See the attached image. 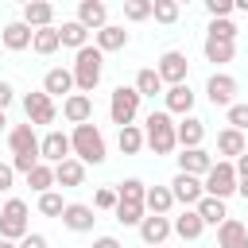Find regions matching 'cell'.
I'll list each match as a JSON object with an SVG mask.
<instances>
[{
    "mask_svg": "<svg viewBox=\"0 0 248 248\" xmlns=\"http://www.w3.org/2000/svg\"><path fill=\"white\" fill-rule=\"evenodd\" d=\"M19 248H46V236H43V232H27V236L19 240Z\"/></svg>",
    "mask_w": 248,
    "mask_h": 248,
    "instance_id": "obj_45",
    "label": "cell"
},
{
    "mask_svg": "<svg viewBox=\"0 0 248 248\" xmlns=\"http://www.w3.org/2000/svg\"><path fill=\"white\" fill-rule=\"evenodd\" d=\"M232 50H236L232 43H225V39H209V35H205V58H209V62H232Z\"/></svg>",
    "mask_w": 248,
    "mask_h": 248,
    "instance_id": "obj_34",
    "label": "cell"
},
{
    "mask_svg": "<svg viewBox=\"0 0 248 248\" xmlns=\"http://www.w3.org/2000/svg\"><path fill=\"white\" fill-rule=\"evenodd\" d=\"M186 70H190V62H186L182 50H167V54L159 58V66H155L159 81H167V85H182V81H186Z\"/></svg>",
    "mask_w": 248,
    "mask_h": 248,
    "instance_id": "obj_8",
    "label": "cell"
},
{
    "mask_svg": "<svg viewBox=\"0 0 248 248\" xmlns=\"http://www.w3.org/2000/svg\"><path fill=\"white\" fill-rule=\"evenodd\" d=\"M85 39H89V31H85L78 19H70V23H62V27H58V43H62V46L81 50V46H85Z\"/></svg>",
    "mask_w": 248,
    "mask_h": 248,
    "instance_id": "obj_30",
    "label": "cell"
},
{
    "mask_svg": "<svg viewBox=\"0 0 248 248\" xmlns=\"http://www.w3.org/2000/svg\"><path fill=\"white\" fill-rule=\"evenodd\" d=\"M170 205H174L170 186H147V194H143V209H151V213L167 217V209H170Z\"/></svg>",
    "mask_w": 248,
    "mask_h": 248,
    "instance_id": "obj_28",
    "label": "cell"
},
{
    "mask_svg": "<svg viewBox=\"0 0 248 248\" xmlns=\"http://www.w3.org/2000/svg\"><path fill=\"white\" fill-rule=\"evenodd\" d=\"M93 248H120V240H116V236H97Z\"/></svg>",
    "mask_w": 248,
    "mask_h": 248,
    "instance_id": "obj_49",
    "label": "cell"
},
{
    "mask_svg": "<svg viewBox=\"0 0 248 248\" xmlns=\"http://www.w3.org/2000/svg\"><path fill=\"white\" fill-rule=\"evenodd\" d=\"M74 85L81 89V93H93L97 89V81H101V74H105V54L97 50V46H81L78 54H74Z\"/></svg>",
    "mask_w": 248,
    "mask_h": 248,
    "instance_id": "obj_1",
    "label": "cell"
},
{
    "mask_svg": "<svg viewBox=\"0 0 248 248\" xmlns=\"http://www.w3.org/2000/svg\"><path fill=\"white\" fill-rule=\"evenodd\" d=\"M93 209H116V190H108V186L97 190L93 194Z\"/></svg>",
    "mask_w": 248,
    "mask_h": 248,
    "instance_id": "obj_43",
    "label": "cell"
},
{
    "mask_svg": "<svg viewBox=\"0 0 248 248\" xmlns=\"http://www.w3.org/2000/svg\"><path fill=\"white\" fill-rule=\"evenodd\" d=\"M140 147H143V132H140L136 124L120 128V151H124V155H136Z\"/></svg>",
    "mask_w": 248,
    "mask_h": 248,
    "instance_id": "obj_36",
    "label": "cell"
},
{
    "mask_svg": "<svg viewBox=\"0 0 248 248\" xmlns=\"http://www.w3.org/2000/svg\"><path fill=\"white\" fill-rule=\"evenodd\" d=\"M205 12H209L213 19H225V16L232 12V0H205Z\"/></svg>",
    "mask_w": 248,
    "mask_h": 248,
    "instance_id": "obj_44",
    "label": "cell"
},
{
    "mask_svg": "<svg viewBox=\"0 0 248 248\" xmlns=\"http://www.w3.org/2000/svg\"><path fill=\"white\" fill-rule=\"evenodd\" d=\"M217 248H248V225H240V221H225V225H217Z\"/></svg>",
    "mask_w": 248,
    "mask_h": 248,
    "instance_id": "obj_19",
    "label": "cell"
},
{
    "mask_svg": "<svg viewBox=\"0 0 248 248\" xmlns=\"http://www.w3.org/2000/svg\"><path fill=\"white\" fill-rule=\"evenodd\" d=\"M174 140L182 143V151H190V147H202V140H205V124H202L198 116H186L182 124H174Z\"/></svg>",
    "mask_w": 248,
    "mask_h": 248,
    "instance_id": "obj_17",
    "label": "cell"
},
{
    "mask_svg": "<svg viewBox=\"0 0 248 248\" xmlns=\"http://www.w3.org/2000/svg\"><path fill=\"white\" fill-rule=\"evenodd\" d=\"M0 248H16V244H12V240H0Z\"/></svg>",
    "mask_w": 248,
    "mask_h": 248,
    "instance_id": "obj_51",
    "label": "cell"
},
{
    "mask_svg": "<svg viewBox=\"0 0 248 248\" xmlns=\"http://www.w3.org/2000/svg\"><path fill=\"white\" fill-rule=\"evenodd\" d=\"M209 39H225V43H232V39H236V23H229V19H213V23H209Z\"/></svg>",
    "mask_w": 248,
    "mask_h": 248,
    "instance_id": "obj_40",
    "label": "cell"
},
{
    "mask_svg": "<svg viewBox=\"0 0 248 248\" xmlns=\"http://www.w3.org/2000/svg\"><path fill=\"white\" fill-rule=\"evenodd\" d=\"M132 89H136L140 97H155V93H163V81H159V74H155V70H140Z\"/></svg>",
    "mask_w": 248,
    "mask_h": 248,
    "instance_id": "obj_33",
    "label": "cell"
},
{
    "mask_svg": "<svg viewBox=\"0 0 248 248\" xmlns=\"http://www.w3.org/2000/svg\"><path fill=\"white\" fill-rule=\"evenodd\" d=\"M39 159H46V167L66 163V159H70V136H62V132H46V136L39 140Z\"/></svg>",
    "mask_w": 248,
    "mask_h": 248,
    "instance_id": "obj_9",
    "label": "cell"
},
{
    "mask_svg": "<svg viewBox=\"0 0 248 248\" xmlns=\"http://www.w3.org/2000/svg\"><path fill=\"white\" fill-rule=\"evenodd\" d=\"M31 46H35V54H54V50L62 46V43H58V27H43V31H35Z\"/></svg>",
    "mask_w": 248,
    "mask_h": 248,
    "instance_id": "obj_32",
    "label": "cell"
},
{
    "mask_svg": "<svg viewBox=\"0 0 248 248\" xmlns=\"http://www.w3.org/2000/svg\"><path fill=\"white\" fill-rule=\"evenodd\" d=\"M236 194H240V198L248 202V182H236Z\"/></svg>",
    "mask_w": 248,
    "mask_h": 248,
    "instance_id": "obj_50",
    "label": "cell"
},
{
    "mask_svg": "<svg viewBox=\"0 0 248 248\" xmlns=\"http://www.w3.org/2000/svg\"><path fill=\"white\" fill-rule=\"evenodd\" d=\"M232 170H236V182H248V151H244V155L232 163Z\"/></svg>",
    "mask_w": 248,
    "mask_h": 248,
    "instance_id": "obj_47",
    "label": "cell"
},
{
    "mask_svg": "<svg viewBox=\"0 0 248 248\" xmlns=\"http://www.w3.org/2000/svg\"><path fill=\"white\" fill-rule=\"evenodd\" d=\"M205 97H209V105H232V97H236V78L232 74H209V81H205Z\"/></svg>",
    "mask_w": 248,
    "mask_h": 248,
    "instance_id": "obj_10",
    "label": "cell"
},
{
    "mask_svg": "<svg viewBox=\"0 0 248 248\" xmlns=\"http://www.w3.org/2000/svg\"><path fill=\"white\" fill-rule=\"evenodd\" d=\"M70 89H74V74H70V70H62V66L46 70V78H43V93H46V97H62V93H70Z\"/></svg>",
    "mask_w": 248,
    "mask_h": 248,
    "instance_id": "obj_23",
    "label": "cell"
},
{
    "mask_svg": "<svg viewBox=\"0 0 248 248\" xmlns=\"http://www.w3.org/2000/svg\"><path fill=\"white\" fill-rule=\"evenodd\" d=\"M27 186L31 190H39V194H46L50 186H54V167H46V163H39L31 174H27Z\"/></svg>",
    "mask_w": 248,
    "mask_h": 248,
    "instance_id": "obj_35",
    "label": "cell"
},
{
    "mask_svg": "<svg viewBox=\"0 0 248 248\" xmlns=\"http://www.w3.org/2000/svg\"><path fill=\"white\" fill-rule=\"evenodd\" d=\"M62 116L78 128V124H89L93 120V101L85 97V93H70L66 97V105H62Z\"/></svg>",
    "mask_w": 248,
    "mask_h": 248,
    "instance_id": "obj_16",
    "label": "cell"
},
{
    "mask_svg": "<svg viewBox=\"0 0 248 248\" xmlns=\"http://www.w3.org/2000/svg\"><path fill=\"white\" fill-rule=\"evenodd\" d=\"M62 209H66V202H62V194H54V190H46V194H39V213H46V217H62Z\"/></svg>",
    "mask_w": 248,
    "mask_h": 248,
    "instance_id": "obj_37",
    "label": "cell"
},
{
    "mask_svg": "<svg viewBox=\"0 0 248 248\" xmlns=\"http://www.w3.org/2000/svg\"><path fill=\"white\" fill-rule=\"evenodd\" d=\"M124 16L128 19H147L151 16V0H128L124 4Z\"/></svg>",
    "mask_w": 248,
    "mask_h": 248,
    "instance_id": "obj_42",
    "label": "cell"
},
{
    "mask_svg": "<svg viewBox=\"0 0 248 248\" xmlns=\"http://www.w3.org/2000/svg\"><path fill=\"white\" fill-rule=\"evenodd\" d=\"M0 39H4V46H8V50H23V46H31L35 31H31L23 19H16V23H8V27H4V35H0Z\"/></svg>",
    "mask_w": 248,
    "mask_h": 248,
    "instance_id": "obj_24",
    "label": "cell"
},
{
    "mask_svg": "<svg viewBox=\"0 0 248 248\" xmlns=\"http://www.w3.org/2000/svg\"><path fill=\"white\" fill-rule=\"evenodd\" d=\"M12 178H16L12 163H0V190H12Z\"/></svg>",
    "mask_w": 248,
    "mask_h": 248,
    "instance_id": "obj_46",
    "label": "cell"
},
{
    "mask_svg": "<svg viewBox=\"0 0 248 248\" xmlns=\"http://www.w3.org/2000/svg\"><path fill=\"white\" fill-rule=\"evenodd\" d=\"M217 151H221V155H229V159H240V155L248 151V143H244V132H236V128H225V132L217 136Z\"/></svg>",
    "mask_w": 248,
    "mask_h": 248,
    "instance_id": "obj_26",
    "label": "cell"
},
{
    "mask_svg": "<svg viewBox=\"0 0 248 248\" xmlns=\"http://www.w3.org/2000/svg\"><path fill=\"white\" fill-rule=\"evenodd\" d=\"M209 167H213V159H209V151H202V147H190V151H182L178 155V174H209Z\"/></svg>",
    "mask_w": 248,
    "mask_h": 248,
    "instance_id": "obj_18",
    "label": "cell"
},
{
    "mask_svg": "<svg viewBox=\"0 0 248 248\" xmlns=\"http://www.w3.org/2000/svg\"><path fill=\"white\" fill-rule=\"evenodd\" d=\"M124 46H128V31H124V27L105 23V27L97 31V50H101V54H108V50H124Z\"/></svg>",
    "mask_w": 248,
    "mask_h": 248,
    "instance_id": "obj_22",
    "label": "cell"
},
{
    "mask_svg": "<svg viewBox=\"0 0 248 248\" xmlns=\"http://www.w3.org/2000/svg\"><path fill=\"white\" fill-rule=\"evenodd\" d=\"M8 105H12V85H8V81H0V112H4Z\"/></svg>",
    "mask_w": 248,
    "mask_h": 248,
    "instance_id": "obj_48",
    "label": "cell"
},
{
    "mask_svg": "<svg viewBox=\"0 0 248 248\" xmlns=\"http://www.w3.org/2000/svg\"><path fill=\"white\" fill-rule=\"evenodd\" d=\"M194 209H198L202 225H225V221H229V209H225V202H221V198H202Z\"/></svg>",
    "mask_w": 248,
    "mask_h": 248,
    "instance_id": "obj_25",
    "label": "cell"
},
{
    "mask_svg": "<svg viewBox=\"0 0 248 248\" xmlns=\"http://www.w3.org/2000/svg\"><path fill=\"white\" fill-rule=\"evenodd\" d=\"M31 229H27V205L19 198H12L4 209H0V240H23Z\"/></svg>",
    "mask_w": 248,
    "mask_h": 248,
    "instance_id": "obj_6",
    "label": "cell"
},
{
    "mask_svg": "<svg viewBox=\"0 0 248 248\" xmlns=\"http://www.w3.org/2000/svg\"><path fill=\"white\" fill-rule=\"evenodd\" d=\"M93 221H97V209H93V205L66 202V209H62V225H66L70 232H89V229H93Z\"/></svg>",
    "mask_w": 248,
    "mask_h": 248,
    "instance_id": "obj_13",
    "label": "cell"
},
{
    "mask_svg": "<svg viewBox=\"0 0 248 248\" xmlns=\"http://www.w3.org/2000/svg\"><path fill=\"white\" fill-rule=\"evenodd\" d=\"M170 198L182 202L186 209H194V205L205 198V190H202V182H198L194 174H174V182H170Z\"/></svg>",
    "mask_w": 248,
    "mask_h": 248,
    "instance_id": "obj_12",
    "label": "cell"
},
{
    "mask_svg": "<svg viewBox=\"0 0 248 248\" xmlns=\"http://www.w3.org/2000/svg\"><path fill=\"white\" fill-rule=\"evenodd\" d=\"M54 182H58V186H81V182H85V163H78V159L58 163V167H54Z\"/></svg>",
    "mask_w": 248,
    "mask_h": 248,
    "instance_id": "obj_27",
    "label": "cell"
},
{
    "mask_svg": "<svg viewBox=\"0 0 248 248\" xmlns=\"http://www.w3.org/2000/svg\"><path fill=\"white\" fill-rule=\"evenodd\" d=\"M112 213H116V221H120V225H140V221L147 217V213H143V205H128V202H116V209H112Z\"/></svg>",
    "mask_w": 248,
    "mask_h": 248,
    "instance_id": "obj_38",
    "label": "cell"
},
{
    "mask_svg": "<svg viewBox=\"0 0 248 248\" xmlns=\"http://www.w3.org/2000/svg\"><path fill=\"white\" fill-rule=\"evenodd\" d=\"M23 112H27V120H31V128L35 124H54V101L46 97V93H27L23 97Z\"/></svg>",
    "mask_w": 248,
    "mask_h": 248,
    "instance_id": "obj_11",
    "label": "cell"
},
{
    "mask_svg": "<svg viewBox=\"0 0 248 248\" xmlns=\"http://www.w3.org/2000/svg\"><path fill=\"white\" fill-rule=\"evenodd\" d=\"M229 128L248 132V105H229Z\"/></svg>",
    "mask_w": 248,
    "mask_h": 248,
    "instance_id": "obj_41",
    "label": "cell"
},
{
    "mask_svg": "<svg viewBox=\"0 0 248 248\" xmlns=\"http://www.w3.org/2000/svg\"><path fill=\"white\" fill-rule=\"evenodd\" d=\"M70 151L78 155V163H105V136L97 124H78L70 136Z\"/></svg>",
    "mask_w": 248,
    "mask_h": 248,
    "instance_id": "obj_2",
    "label": "cell"
},
{
    "mask_svg": "<svg viewBox=\"0 0 248 248\" xmlns=\"http://www.w3.org/2000/svg\"><path fill=\"white\" fill-rule=\"evenodd\" d=\"M190 108H194L190 85H186V81H182V85H170V89H167V112H186V116H190Z\"/></svg>",
    "mask_w": 248,
    "mask_h": 248,
    "instance_id": "obj_29",
    "label": "cell"
},
{
    "mask_svg": "<svg viewBox=\"0 0 248 248\" xmlns=\"http://www.w3.org/2000/svg\"><path fill=\"white\" fill-rule=\"evenodd\" d=\"M50 19H54V8H50L46 0H31V4H23V23H27V27L43 31V27H50Z\"/></svg>",
    "mask_w": 248,
    "mask_h": 248,
    "instance_id": "obj_21",
    "label": "cell"
},
{
    "mask_svg": "<svg viewBox=\"0 0 248 248\" xmlns=\"http://www.w3.org/2000/svg\"><path fill=\"white\" fill-rule=\"evenodd\" d=\"M202 229H205V225H202L198 209H182V213L170 221V232H178L182 240H198V236H202Z\"/></svg>",
    "mask_w": 248,
    "mask_h": 248,
    "instance_id": "obj_20",
    "label": "cell"
},
{
    "mask_svg": "<svg viewBox=\"0 0 248 248\" xmlns=\"http://www.w3.org/2000/svg\"><path fill=\"white\" fill-rule=\"evenodd\" d=\"M143 194H147V186H143L140 178H124V182H120V190H116V202H128V205H143Z\"/></svg>",
    "mask_w": 248,
    "mask_h": 248,
    "instance_id": "obj_31",
    "label": "cell"
},
{
    "mask_svg": "<svg viewBox=\"0 0 248 248\" xmlns=\"http://www.w3.org/2000/svg\"><path fill=\"white\" fill-rule=\"evenodd\" d=\"M136 112H140V93H136L132 85H116L112 97H108V116H112V124L128 128V124L136 120Z\"/></svg>",
    "mask_w": 248,
    "mask_h": 248,
    "instance_id": "obj_4",
    "label": "cell"
},
{
    "mask_svg": "<svg viewBox=\"0 0 248 248\" xmlns=\"http://www.w3.org/2000/svg\"><path fill=\"white\" fill-rule=\"evenodd\" d=\"M78 23H81L85 31H101V27L108 23V8H105L101 0H81V4H78Z\"/></svg>",
    "mask_w": 248,
    "mask_h": 248,
    "instance_id": "obj_15",
    "label": "cell"
},
{
    "mask_svg": "<svg viewBox=\"0 0 248 248\" xmlns=\"http://www.w3.org/2000/svg\"><path fill=\"white\" fill-rule=\"evenodd\" d=\"M202 190H205V198H221V202L229 194H236V170H232V163L229 159L213 163L209 174H205V182H202Z\"/></svg>",
    "mask_w": 248,
    "mask_h": 248,
    "instance_id": "obj_5",
    "label": "cell"
},
{
    "mask_svg": "<svg viewBox=\"0 0 248 248\" xmlns=\"http://www.w3.org/2000/svg\"><path fill=\"white\" fill-rule=\"evenodd\" d=\"M143 143H147L155 155H170V151L178 147L170 112H151V116H147V132H143Z\"/></svg>",
    "mask_w": 248,
    "mask_h": 248,
    "instance_id": "obj_3",
    "label": "cell"
},
{
    "mask_svg": "<svg viewBox=\"0 0 248 248\" xmlns=\"http://www.w3.org/2000/svg\"><path fill=\"white\" fill-rule=\"evenodd\" d=\"M8 147H12V159H39V140H35V128L31 124H16L8 132ZM43 163V159H39Z\"/></svg>",
    "mask_w": 248,
    "mask_h": 248,
    "instance_id": "obj_7",
    "label": "cell"
},
{
    "mask_svg": "<svg viewBox=\"0 0 248 248\" xmlns=\"http://www.w3.org/2000/svg\"><path fill=\"white\" fill-rule=\"evenodd\" d=\"M151 16H155L159 23H174V19H178V4H174V0H151Z\"/></svg>",
    "mask_w": 248,
    "mask_h": 248,
    "instance_id": "obj_39",
    "label": "cell"
},
{
    "mask_svg": "<svg viewBox=\"0 0 248 248\" xmlns=\"http://www.w3.org/2000/svg\"><path fill=\"white\" fill-rule=\"evenodd\" d=\"M4 124H8V120H4V112H0V128H4Z\"/></svg>",
    "mask_w": 248,
    "mask_h": 248,
    "instance_id": "obj_52",
    "label": "cell"
},
{
    "mask_svg": "<svg viewBox=\"0 0 248 248\" xmlns=\"http://www.w3.org/2000/svg\"><path fill=\"white\" fill-rule=\"evenodd\" d=\"M140 236H143V244H147V248H159V244L170 236V221H167V217H159V213H147V217L140 221Z\"/></svg>",
    "mask_w": 248,
    "mask_h": 248,
    "instance_id": "obj_14",
    "label": "cell"
},
{
    "mask_svg": "<svg viewBox=\"0 0 248 248\" xmlns=\"http://www.w3.org/2000/svg\"><path fill=\"white\" fill-rule=\"evenodd\" d=\"M159 248H163V244H159Z\"/></svg>",
    "mask_w": 248,
    "mask_h": 248,
    "instance_id": "obj_53",
    "label": "cell"
}]
</instances>
